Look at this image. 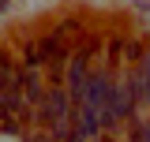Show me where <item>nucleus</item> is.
Masks as SVG:
<instances>
[{"label":"nucleus","mask_w":150,"mask_h":142,"mask_svg":"<svg viewBox=\"0 0 150 142\" xmlns=\"http://www.w3.org/2000/svg\"><path fill=\"white\" fill-rule=\"evenodd\" d=\"M86 71H90V53L79 45V49H71L68 67H64V86H68V93H71V101H79V93H83V79H86Z\"/></svg>","instance_id":"nucleus-3"},{"label":"nucleus","mask_w":150,"mask_h":142,"mask_svg":"<svg viewBox=\"0 0 150 142\" xmlns=\"http://www.w3.org/2000/svg\"><path fill=\"white\" fill-rule=\"evenodd\" d=\"M56 37H60V41H68V45H75V41H83V37H86V26H83L79 19H64V22L56 26Z\"/></svg>","instance_id":"nucleus-6"},{"label":"nucleus","mask_w":150,"mask_h":142,"mask_svg":"<svg viewBox=\"0 0 150 142\" xmlns=\"http://www.w3.org/2000/svg\"><path fill=\"white\" fill-rule=\"evenodd\" d=\"M26 142H53V138H49V131H41V127H38V131L26 135Z\"/></svg>","instance_id":"nucleus-10"},{"label":"nucleus","mask_w":150,"mask_h":142,"mask_svg":"<svg viewBox=\"0 0 150 142\" xmlns=\"http://www.w3.org/2000/svg\"><path fill=\"white\" fill-rule=\"evenodd\" d=\"M143 53H146V45H143L139 37H124V60H128V64H139Z\"/></svg>","instance_id":"nucleus-7"},{"label":"nucleus","mask_w":150,"mask_h":142,"mask_svg":"<svg viewBox=\"0 0 150 142\" xmlns=\"http://www.w3.org/2000/svg\"><path fill=\"white\" fill-rule=\"evenodd\" d=\"M0 131H4V135H19V120L15 116H4V120H0Z\"/></svg>","instance_id":"nucleus-9"},{"label":"nucleus","mask_w":150,"mask_h":142,"mask_svg":"<svg viewBox=\"0 0 150 142\" xmlns=\"http://www.w3.org/2000/svg\"><path fill=\"white\" fill-rule=\"evenodd\" d=\"M8 8H11V0H0V11H8Z\"/></svg>","instance_id":"nucleus-12"},{"label":"nucleus","mask_w":150,"mask_h":142,"mask_svg":"<svg viewBox=\"0 0 150 142\" xmlns=\"http://www.w3.org/2000/svg\"><path fill=\"white\" fill-rule=\"evenodd\" d=\"M135 90H131V75L128 79H112L109 86V101H105V112H101V127H120L135 116Z\"/></svg>","instance_id":"nucleus-1"},{"label":"nucleus","mask_w":150,"mask_h":142,"mask_svg":"<svg viewBox=\"0 0 150 142\" xmlns=\"http://www.w3.org/2000/svg\"><path fill=\"white\" fill-rule=\"evenodd\" d=\"M75 131H79V135H86V138H98L105 127H101V116H98V112L75 105Z\"/></svg>","instance_id":"nucleus-5"},{"label":"nucleus","mask_w":150,"mask_h":142,"mask_svg":"<svg viewBox=\"0 0 150 142\" xmlns=\"http://www.w3.org/2000/svg\"><path fill=\"white\" fill-rule=\"evenodd\" d=\"M120 56H124V37H109V64H105V67H109V71H116Z\"/></svg>","instance_id":"nucleus-8"},{"label":"nucleus","mask_w":150,"mask_h":142,"mask_svg":"<svg viewBox=\"0 0 150 142\" xmlns=\"http://www.w3.org/2000/svg\"><path fill=\"white\" fill-rule=\"evenodd\" d=\"M131 90H135V105L150 108V56L146 53H143V60H139L135 71H131Z\"/></svg>","instance_id":"nucleus-4"},{"label":"nucleus","mask_w":150,"mask_h":142,"mask_svg":"<svg viewBox=\"0 0 150 142\" xmlns=\"http://www.w3.org/2000/svg\"><path fill=\"white\" fill-rule=\"evenodd\" d=\"M68 142H90V138H86V135H79V131H71V135H68Z\"/></svg>","instance_id":"nucleus-11"},{"label":"nucleus","mask_w":150,"mask_h":142,"mask_svg":"<svg viewBox=\"0 0 150 142\" xmlns=\"http://www.w3.org/2000/svg\"><path fill=\"white\" fill-rule=\"evenodd\" d=\"M112 75L109 67H94V71H86V79H83V93H79V101L75 105L79 108H90V112H105V101H109V86H112Z\"/></svg>","instance_id":"nucleus-2"},{"label":"nucleus","mask_w":150,"mask_h":142,"mask_svg":"<svg viewBox=\"0 0 150 142\" xmlns=\"http://www.w3.org/2000/svg\"><path fill=\"white\" fill-rule=\"evenodd\" d=\"M4 64H8V56H4V53H0V67H4Z\"/></svg>","instance_id":"nucleus-13"}]
</instances>
